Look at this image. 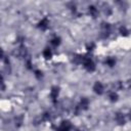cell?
Segmentation results:
<instances>
[{"mask_svg":"<svg viewBox=\"0 0 131 131\" xmlns=\"http://www.w3.org/2000/svg\"><path fill=\"white\" fill-rule=\"evenodd\" d=\"M81 61H82V63H83V66H84V68H85L87 71L92 72V71L95 70V64H94V62H93V60H92L91 58L83 57V58H81Z\"/></svg>","mask_w":131,"mask_h":131,"instance_id":"6da1fadb","label":"cell"},{"mask_svg":"<svg viewBox=\"0 0 131 131\" xmlns=\"http://www.w3.org/2000/svg\"><path fill=\"white\" fill-rule=\"evenodd\" d=\"M93 90H94V92L97 93V94H102V93H103V90H104V87H103V85H102L100 82L97 81V82L94 84V86H93Z\"/></svg>","mask_w":131,"mask_h":131,"instance_id":"7a4b0ae2","label":"cell"},{"mask_svg":"<svg viewBox=\"0 0 131 131\" xmlns=\"http://www.w3.org/2000/svg\"><path fill=\"white\" fill-rule=\"evenodd\" d=\"M57 96H58V88L54 86V87H52L51 90H50V97H51V99H52L53 101H55L56 98H57Z\"/></svg>","mask_w":131,"mask_h":131,"instance_id":"3957f363","label":"cell"},{"mask_svg":"<svg viewBox=\"0 0 131 131\" xmlns=\"http://www.w3.org/2000/svg\"><path fill=\"white\" fill-rule=\"evenodd\" d=\"M89 106V100L86 98V97H83L80 101V104H79V107L81 110H86L87 107Z\"/></svg>","mask_w":131,"mask_h":131,"instance_id":"277c9868","label":"cell"},{"mask_svg":"<svg viewBox=\"0 0 131 131\" xmlns=\"http://www.w3.org/2000/svg\"><path fill=\"white\" fill-rule=\"evenodd\" d=\"M48 25H49L48 19H47L46 17H44V18H42L41 21L39 23V28H40L41 30H46V29L48 28Z\"/></svg>","mask_w":131,"mask_h":131,"instance_id":"5b68a950","label":"cell"},{"mask_svg":"<svg viewBox=\"0 0 131 131\" xmlns=\"http://www.w3.org/2000/svg\"><path fill=\"white\" fill-rule=\"evenodd\" d=\"M115 119H116L117 123L120 124V125H122V124L125 123V119H124V116H123L122 113H117L116 116H115Z\"/></svg>","mask_w":131,"mask_h":131,"instance_id":"8992f818","label":"cell"},{"mask_svg":"<svg viewBox=\"0 0 131 131\" xmlns=\"http://www.w3.org/2000/svg\"><path fill=\"white\" fill-rule=\"evenodd\" d=\"M105 63H106L108 67H114L115 63H116V59H115L114 57H108V58H106Z\"/></svg>","mask_w":131,"mask_h":131,"instance_id":"52a82bcc","label":"cell"},{"mask_svg":"<svg viewBox=\"0 0 131 131\" xmlns=\"http://www.w3.org/2000/svg\"><path fill=\"white\" fill-rule=\"evenodd\" d=\"M89 13L92 15V16H96L97 15V13H98V10H97V8H95L94 6H90L89 7Z\"/></svg>","mask_w":131,"mask_h":131,"instance_id":"ba28073f","label":"cell"},{"mask_svg":"<svg viewBox=\"0 0 131 131\" xmlns=\"http://www.w3.org/2000/svg\"><path fill=\"white\" fill-rule=\"evenodd\" d=\"M43 56L45 58H50L51 57V50L49 48H45L43 51Z\"/></svg>","mask_w":131,"mask_h":131,"instance_id":"9c48e42d","label":"cell"},{"mask_svg":"<svg viewBox=\"0 0 131 131\" xmlns=\"http://www.w3.org/2000/svg\"><path fill=\"white\" fill-rule=\"evenodd\" d=\"M50 43H51V44H52L54 47H56V46L59 44V38H58V37H53V38L51 39Z\"/></svg>","mask_w":131,"mask_h":131,"instance_id":"30bf717a","label":"cell"},{"mask_svg":"<svg viewBox=\"0 0 131 131\" xmlns=\"http://www.w3.org/2000/svg\"><path fill=\"white\" fill-rule=\"evenodd\" d=\"M108 98H110L112 101H116V100L118 99V95H117V93H115V92L113 91V92H110V94H108Z\"/></svg>","mask_w":131,"mask_h":131,"instance_id":"8fae6325","label":"cell"},{"mask_svg":"<svg viewBox=\"0 0 131 131\" xmlns=\"http://www.w3.org/2000/svg\"><path fill=\"white\" fill-rule=\"evenodd\" d=\"M120 32H121V34H122V35H123V34H124V35H126V33H127V31H126V29H125V28H121V29H120Z\"/></svg>","mask_w":131,"mask_h":131,"instance_id":"7c38bea8","label":"cell"},{"mask_svg":"<svg viewBox=\"0 0 131 131\" xmlns=\"http://www.w3.org/2000/svg\"><path fill=\"white\" fill-rule=\"evenodd\" d=\"M129 117H130V120H131V112H130V115H129Z\"/></svg>","mask_w":131,"mask_h":131,"instance_id":"4fadbf2b","label":"cell"}]
</instances>
